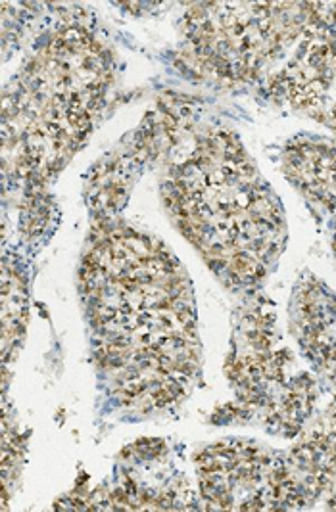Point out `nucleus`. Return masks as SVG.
I'll use <instances>...</instances> for the list:
<instances>
[{
	"label": "nucleus",
	"mask_w": 336,
	"mask_h": 512,
	"mask_svg": "<svg viewBox=\"0 0 336 512\" xmlns=\"http://www.w3.org/2000/svg\"><path fill=\"white\" fill-rule=\"evenodd\" d=\"M173 259L137 234H110L87 257L91 321L102 365L123 396L166 405L185 396L196 365L191 294Z\"/></svg>",
	"instance_id": "nucleus-1"
}]
</instances>
